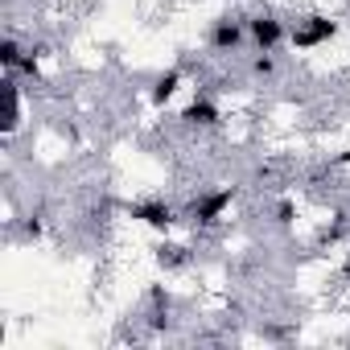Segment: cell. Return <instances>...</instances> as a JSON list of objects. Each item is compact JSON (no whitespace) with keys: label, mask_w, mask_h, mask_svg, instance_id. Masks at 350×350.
Returning a JSON list of instances; mask_svg holds the SVG:
<instances>
[{"label":"cell","mask_w":350,"mask_h":350,"mask_svg":"<svg viewBox=\"0 0 350 350\" xmlns=\"http://www.w3.org/2000/svg\"><path fill=\"white\" fill-rule=\"evenodd\" d=\"M239 198V186H211V190H198L186 206H182V223H190L194 231H215L223 227V219L231 215Z\"/></svg>","instance_id":"obj_1"},{"label":"cell","mask_w":350,"mask_h":350,"mask_svg":"<svg viewBox=\"0 0 350 350\" xmlns=\"http://www.w3.org/2000/svg\"><path fill=\"white\" fill-rule=\"evenodd\" d=\"M338 33H342L338 17H329V13H305V17H297L288 25V46L297 54H309V50H321V46L338 42Z\"/></svg>","instance_id":"obj_2"},{"label":"cell","mask_w":350,"mask_h":350,"mask_svg":"<svg viewBox=\"0 0 350 350\" xmlns=\"http://www.w3.org/2000/svg\"><path fill=\"white\" fill-rule=\"evenodd\" d=\"M247 46L264 50V54H280L288 46V21L272 9H260L247 17Z\"/></svg>","instance_id":"obj_3"},{"label":"cell","mask_w":350,"mask_h":350,"mask_svg":"<svg viewBox=\"0 0 350 350\" xmlns=\"http://www.w3.org/2000/svg\"><path fill=\"white\" fill-rule=\"evenodd\" d=\"M128 219L148 227V231H157V235H169L182 223V211L173 202H165V198H136V202H128Z\"/></svg>","instance_id":"obj_4"},{"label":"cell","mask_w":350,"mask_h":350,"mask_svg":"<svg viewBox=\"0 0 350 350\" xmlns=\"http://www.w3.org/2000/svg\"><path fill=\"white\" fill-rule=\"evenodd\" d=\"M206 46L215 54H239L247 46V17H231V13L215 17L211 21V33H206Z\"/></svg>","instance_id":"obj_5"},{"label":"cell","mask_w":350,"mask_h":350,"mask_svg":"<svg viewBox=\"0 0 350 350\" xmlns=\"http://www.w3.org/2000/svg\"><path fill=\"white\" fill-rule=\"evenodd\" d=\"M178 124L190 128V132H215V128H223V107H219L215 95L198 91V95L178 111Z\"/></svg>","instance_id":"obj_6"},{"label":"cell","mask_w":350,"mask_h":350,"mask_svg":"<svg viewBox=\"0 0 350 350\" xmlns=\"http://www.w3.org/2000/svg\"><path fill=\"white\" fill-rule=\"evenodd\" d=\"M182 87H186V70H182V66H169V70L152 75V83H148V103H152L157 111H165L173 99L182 95Z\"/></svg>","instance_id":"obj_7"},{"label":"cell","mask_w":350,"mask_h":350,"mask_svg":"<svg viewBox=\"0 0 350 350\" xmlns=\"http://www.w3.org/2000/svg\"><path fill=\"white\" fill-rule=\"evenodd\" d=\"M5 140H13L25 124V83L21 75H5Z\"/></svg>","instance_id":"obj_8"},{"label":"cell","mask_w":350,"mask_h":350,"mask_svg":"<svg viewBox=\"0 0 350 350\" xmlns=\"http://www.w3.org/2000/svg\"><path fill=\"white\" fill-rule=\"evenodd\" d=\"M247 75H252L256 83H272V79L280 75V58H276V54H264V50H252Z\"/></svg>","instance_id":"obj_9"},{"label":"cell","mask_w":350,"mask_h":350,"mask_svg":"<svg viewBox=\"0 0 350 350\" xmlns=\"http://www.w3.org/2000/svg\"><path fill=\"white\" fill-rule=\"evenodd\" d=\"M25 54H29V50L21 46V38H17V33H9L5 42H0V66H5V75H13V70L21 66V58H25Z\"/></svg>","instance_id":"obj_10"},{"label":"cell","mask_w":350,"mask_h":350,"mask_svg":"<svg viewBox=\"0 0 350 350\" xmlns=\"http://www.w3.org/2000/svg\"><path fill=\"white\" fill-rule=\"evenodd\" d=\"M157 264H161V268H186V264H190V252H186L182 243H161V247H157Z\"/></svg>","instance_id":"obj_11"},{"label":"cell","mask_w":350,"mask_h":350,"mask_svg":"<svg viewBox=\"0 0 350 350\" xmlns=\"http://www.w3.org/2000/svg\"><path fill=\"white\" fill-rule=\"evenodd\" d=\"M21 235H25V239H33V243H38V239H42V235H46V223H42V215H29V219H25V223H21Z\"/></svg>","instance_id":"obj_12"},{"label":"cell","mask_w":350,"mask_h":350,"mask_svg":"<svg viewBox=\"0 0 350 350\" xmlns=\"http://www.w3.org/2000/svg\"><path fill=\"white\" fill-rule=\"evenodd\" d=\"M293 219H297V206H293V202H276V211H272V223H276V227H288Z\"/></svg>","instance_id":"obj_13"},{"label":"cell","mask_w":350,"mask_h":350,"mask_svg":"<svg viewBox=\"0 0 350 350\" xmlns=\"http://www.w3.org/2000/svg\"><path fill=\"white\" fill-rule=\"evenodd\" d=\"M346 165H350V144H346L338 157H329V169H346Z\"/></svg>","instance_id":"obj_14"},{"label":"cell","mask_w":350,"mask_h":350,"mask_svg":"<svg viewBox=\"0 0 350 350\" xmlns=\"http://www.w3.org/2000/svg\"><path fill=\"white\" fill-rule=\"evenodd\" d=\"M338 272H342V280L350 284V243H346V252H342V264H338Z\"/></svg>","instance_id":"obj_15"},{"label":"cell","mask_w":350,"mask_h":350,"mask_svg":"<svg viewBox=\"0 0 350 350\" xmlns=\"http://www.w3.org/2000/svg\"><path fill=\"white\" fill-rule=\"evenodd\" d=\"M186 5H211V0H186Z\"/></svg>","instance_id":"obj_16"}]
</instances>
